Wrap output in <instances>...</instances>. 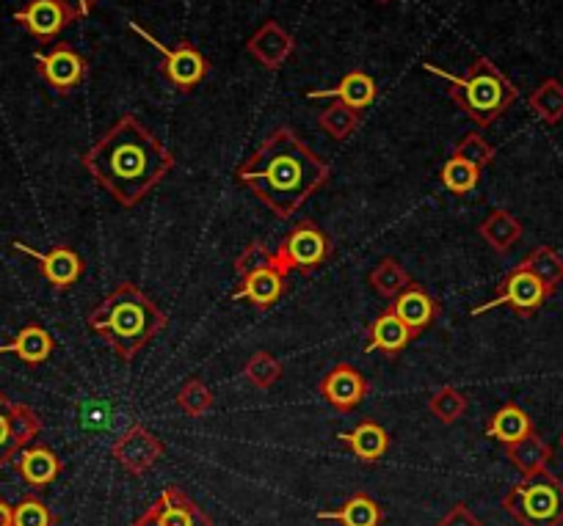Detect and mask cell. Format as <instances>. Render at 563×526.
<instances>
[{
  "mask_svg": "<svg viewBox=\"0 0 563 526\" xmlns=\"http://www.w3.org/2000/svg\"><path fill=\"white\" fill-rule=\"evenodd\" d=\"M80 163L122 208H135L175 168V155L128 113L95 141Z\"/></svg>",
  "mask_w": 563,
  "mask_h": 526,
  "instance_id": "1",
  "label": "cell"
},
{
  "mask_svg": "<svg viewBox=\"0 0 563 526\" xmlns=\"http://www.w3.org/2000/svg\"><path fill=\"white\" fill-rule=\"evenodd\" d=\"M235 180L243 182L271 213L290 219L318 188L327 186L329 166L294 130L279 127L235 168Z\"/></svg>",
  "mask_w": 563,
  "mask_h": 526,
  "instance_id": "2",
  "label": "cell"
},
{
  "mask_svg": "<svg viewBox=\"0 0 563 526\" xmlns=\"http://www.w3.org/2000/svg\"><path fill=\"white\" fill-rule=\"evenodd\" d=\"M86 323L119 359L133 361L166 328L169 317L141 287L122 281L91 309Z\"/></svg>",
  "mask_w": 563,
  "mask_h": 526,
  "instance_id": "3",
  "label": "cell"
},
{
  "mask_svg": "<svg viewBox=\"0 0 563 526\" xmlns=\"http://www.w3.org/2000/svg\"><path fill=\"white\" fill-rule=\"evenodd\" d=\"M422 67L429 69L431 75H437V78L445 80L451 100L456 102L475 124H481V127L495 124L519 97L517 86H514L511 80L484 56L475 58V61L470 64L467 75H462V78L434 67V64H422Z\"/></svg>",
  "mask_w": 563,
  "mask_h": 526,
  "instance_id": "4",
  "label": "cell"
},
{
  "mask_svg": "<svg viewBox=\"0 0 563 526\" xmlns=\"http://www.w3.org/2000/svg\"><path fill=\"white\" fill-rule=\"evenodd\" d=\"M503 507L519 526H563V482L547 469L522 474Z\"/></svg>",
  "mask_w": 563,
  "mask_h": 526,
  "instance_id": "5",
  "label": "cell"
},
{
  "mask_svg": "<svg viewBox=\"0 0 563 526\" xmlns=\"http://www.w3.org/2000/svg\"><path fill=\"white\" fill-rule=\"evenodd\" d=\"M238 287L232 290L235 301H249L257 309H268L288 290V270L282 268L274 251L263 243H249L235 259Z\"/></svg>",
  "mask_w": 563,
  "mask_h": 526,
  "instance_id": "6",
  "label": "cell"
},
{
  "mask_svg": "<svg viewBox=\"0 0 563 526\" xmlns=\"http://www.w3.org/2000/svg\"><path fill=\"white\" fill-rule=\"evenodd\" d=\"M274 254L288 273L296 270L301 276H310L329 262V257H332V240H329V235L316 221L305 219L288 235L282 237Z\"/></svg>",
  "mask_w": 563,
  "mask_h": 526,
  "instance_id": "7",
  "label": "cell"
},
{
  "mask_svg": "<svg viewBox=\"0 0 563 526\" xmlns=\"http://www.w3.org/2000/svg\"><path fill=\"white\" fill-rule=\"evenodd\" d=\"M552 292L555 290L547 287L541 279H536L525 265H517V268L503 279V284L497 287V295L492 298V301H486L484 306L473 309V317L492 312V309L497 306H511L519 317H533V314L544 306V301Z\"/></svg>",
  "mask_w": 563,
  "mask_h": 526,
  "instance_id": "8",
  "label": "cell"
},
{
  "mask_svg": "<svg viewBox=\"0 0 563 526\" xmlns=\"http://www.w3.org/2000/svg\"><path fill=\"white\" fill-rule=\"evenodd\" d=\"M130 29H133L141 40L150 42V45L164 56V75L177 91H194L205 78H208V69H210L208 58H205L191 42H180V45L175 47H166L161 45L150 31L141 29L139 23H130Z\"/></svg>",
  "mask_w": 563,
  "mask_h": 526,
  "instance_id": "9",
  "label": "cell"
},
{
  "mask_svg": "<svg viewBox=\"0 0 563 526\" xmlns=\"http://www.w3.org/2000/svg\"><path fill=\"white\" fill-rule=\"evenodd\" d=\"M42 433V419L34 409L23 403H14L0 389V469L12 463L18 452H23L29 444L36 441Z\"/></svg>",
  "mask_w": 563,
  "mask_h": 526,
  "instance_id": "10",
  "label": "cell"
},
{
  "mask_svg": "<svg viewBox=\"0 0 563 526\" xmlns=\"http://www.w3.org/2000/svg\"><path fill=\"white\" fill-rule=\"evenodd\" d=\"M133 526H213V518L183 488L166 485Z\"/></svg>",
  "mask_w": 563,
  "mask_h": 526,
  "instance_id": "11",
  "label": "cell"
},
{
  "mask_svg": "<svg viewBox=\"0 0 563 526\" xmlns=\"http://www.w3.org/2000/svg\"><path fill=\"white\" fill-rule=\"evenodd\" d=\"M34 61L36 72L62 97L73 94L86 80V72H89V61L73 45H67V42H58L47 53H34Z\"/></svg>",
  "mask_w": 563,
  "mask_h": 526,
  "instance_id": "12",
  "label": "cell"
},
{
  "mask_svg": "<svg viewBox=\"0 0 563 526\" xmlns=\"http://www.w3.org/2000/svg\"><path fill=\"white\" fill-rule=\"evenodd\" d=\"M164 455L166 444L144 425H130L111 447V458L130 477H141L144 471H150Z\"/></svg>",
  "mask_w": 563,
  "mask_h": 526,
  "instance_id": "13",
  "label": "cell"
},
{
  "mask_svg": "<svg viewBox=\"0 0 563 526\" xmlns=\"http://www.w3.org/2000/svg\"><path fill=\"white\" fill-rule=\"evenodd\" d=\"M78 20V12L67 0H29L20 12H14V23L23 25L36 42H53Z\"/></svg>",
  "mask_w": 563,
  "mask_h": 526,
  "instance_id": "14",
  "label": "cell"
},
{
  "mask_svg": "<svg viewBox=\"0 0 563 526\" xmlns=\"http://www.w3.org/2000/svg\"><path fill=\"white\" fill-rule=\"evenodd\" d=\"M367 389H371V383H367V378L362 376L356 367L334 365L332 370L321 378L318 392H321V398L327 400L338 414H351V411H356L365 403Z\"/></svg>",
  "mask_w": 563,
  "mask_h": 526,
  "instance_id": "15",
  "label": "cell"
},
{
  "mask_svg": "<svg viewBox=\"0 0 563 526\" xmlns=\"http://www.w3.org/2000/svg\"><path fill=\"white\" fill-rule=\"evenodd\" d=\"M14 248L29 254L31 259H36V262H40L42 276L47 279V284L58 292L75 287L80 281V276H84V268H86L84 259H80V254L69 246H53L51 251H36V248L25 246V243L18 240L14 243Z\"/></svg>",
  "mask_w": 563,
  "mask_h": 526,
  "instance_id": "16",
  "label": "cell"
},
{
  "mask_svg": "<svg viewBox=\"0 0 563 526\" xmlns=\"http://www.w3.org/2000/svg\"><path fill=\"white\" fill-rule=\"evenodd\" d=\"M246 51L254 61L263 64L265 69H279L282 64L288 61L296 51V40L288 34V31L282 29L276 20H265L246 42Z\"/></svg>",
  "mask_w": 563,
  "mask_h": 526,
  "instance_id": "17",
  "label": "cell"
},
{
  "mask_svg": "<svg viewBox=\"0 0 563 526\" xmlns=\"http://www.w3.org/2000/svg\"><path fill=\"white\" fill-rule=\"evenodd\" d=\"M395 314L400 323L411 331V336H420L422 331L429 328L437 317H440V303L429 295V290L422 284H409L398 298L393 301Z\"/></svg>",
  "mask_w": 563,
  "mask_h": 526,
  "instance_id": "18",
  "label": "cell"
},
{
  "mask_svg": "<svg viewBox=\"0 0 563 526\" xmlns=\"http://www.w3.org/2000/svg\"><path fill=\"white\" fill-rule=\"evenodd\" d=\"M14 466H18L25 485L34 488V491H45V488H51L64 471L62 458H58L51 447H45V444H29V447L20 452L18 463Z\"/></svg>",
  "mask_w": 563,
  "mask_h": 526,
  "instance_id": "19",
  "label": "cell"
},
{
  "mask_svg": "<svg viewBox=\"0 0 563 526\" xmlns=\"http://www.w3.org/2000/svg\"><path fill=\"white\" fill-rule=\"evenodd\" d=\"M411 339H415V336H411V331L400 323L398 314H395L393 309H384V312L373 320L371 336H367L365 342V354L382 350L384 356L395 359L398 354H404L406 345H409Z\"/></svg>",
  "mask_w": 563,
  "mask_h": 526,
  "instance_id": "20",
  "label": "cell"
},
{
  "mask_svg": "<svg viewBox=\"0 0 563 526\" xmlns=\"http://www.w3.org/2000/svg\"><path fill=\"white\" fill-rule=\"evenodd\" d=\"M376 91H378L376 80H373L367 72H362V69H354V72L345 75V78L340 80L334 89L310 91V100L334 97V100H340L343 105H349L351 111L362 113V111H367V108L373 105V100H376Z\"/></svg>",
  "mask_w": 563,
  "mask_h": 526,
  "instance_id": "21",
  "label": "cell"
},
{
  "mask_svg": "<svg viewBox=\"0 0 563 526\" xmlns=\"http://www.w3.org/2000/svg\"><path fill=\"white\" fill-rule=\"evenodd\" d=\"M338 438L351 449V455H354V458L365 466L378 463V460H382L389 449V433L373 419L360 422L354 430L340 433Z\"/></svg>",
  "mask_w": 563,
  "mask_h": 526,
  "instance_id": "22",
  "label": "cell"
},
{
  "mask_svg": "<svg viewBox=\"0 0 563 526\" xmlns=\"http://www.w3.org/2000/svg\"><path fill=\"white\" fill-rule=\"evenodd\" d=\"M53 347H56V342H53L51 331L40 323H29L18 331V336L9 345H0V354H14L29 367H40L51 359Z\"/></svg>",
  "mask_w": 563,
  "mask_h": 526,
  "instance_id": "23",
  "label": "cell"
},
{
  "mask_svg": "<svg viewBox=\"0 0 563 526\" xmlns=\"http://www.w3.org/2000/svg\"><path fill=\"white\" fill-rule=\"evenodd\" d=\"M321 521H338L340 526H382L384 510L376 499H371L367 493H354L349 496V502L338 510H321L318 513Z\"/></svg>",
  "mask_w": 563,
  "mask_h": 526,
  "instance_id": "24",
  "label": "cell"
},
{
  "mask_svg": "<svg viewBox=\"0 0 563 526\" xmlns=\"http://www.w3.org/2000/svg\"><path fill=\"white\" fill-rule=\"evenodd\" d=\"M530 433H533V422H530V416L525 414L517 403L503 405V409L492 416L489 425H486V436L500 441L503 447H511V444L522 441Z\"/></svg>",
  "mask_w": 563,
  "mask_h": 526,
  "instance_id": "25",
  "label": "cell"
},
{
  "mask_svg": "<svg viewBox=\"0 0 563 526\" xmlns=\"http://www.w3.org/2000/svg\"><path fill=\"white\" fill-rule=\"evenodd\" d=\"M478 232L497 254H503L508 251V248L517 246L519 237H522V224H519L517 215H511L508 210H492V213L481 221Z\"/></svg>",
  "mask_w": 563,
  "mask_h": 526,
  "instance_id": "26",
  "label": "cell"
},
{
  "mask_svg": "<svg viewBox=\"0 0 563 526\" xmlns=\"http://www.w3.org/2000/svg\"><path fill=\"white\" fill-rule=\"evenodd\" d=\"M506 458L511 460L514 469H519L522 474H533V471L547 469V463H550L552 458V447L533 430L530 436H525L522 441L506 447Z\"/></svg>",
  "mask_w": 563,
  "mask_h": 526,
  "instance_id": "27",
  "label": "cell"
},
{
  "mask_svg": "<svg viewBox=\"0 0 563 526\" xmlns=\"http://www.w3.org/2000/svg\"><path fill=\"white\" fill-rule=\"evenodd\" d=\"M530 111L544 124H558L563 119V83L555 78H547L533 94L528 97Z\"/></svg>",
  "mask_w": 563,
  "mask_h": 526,
  "instance_id": "28",
  "label": "cell"
},
{
  "mask_svg": "<svg viewBox=\"0 0 563 526\" xmlns=\"http://www.w3.org/2000/svg\"><path fill=\"white\" fill-rule=\"evenodd\" d=\"M409 284H411L409 273H406V268L398 262V259L387 257L371 270V287L378 292V295L387 298L389 303H393Z\"/></svg>",
  "mask_w": 563,
  "mask_h": 526,
  "instance_id": "29",
  "label": "cell"
},
{
  "mask_svg": "<svg viewBox=\"0 0 563 526\" xmlns=\"http://www.w3.org/2000/svg\"><path fill=\"white\" fill-rule=\"evenodd\" d=\"M522 265L536 276V279H541L547 287H552V290L563 281V259L558 257V251H552L550 246H536L533 251L522 259Z\"/></svg>",
  "mask_w": 563,
  "mask_h": 526,
  "instance_id": "30",
  "label": "cell"
},
{
  "mask_svg": "<svg viewBox=\"0 0 563 526\" xmlns=\"http://www.w3.org/2000/svg\"><path fill=\"white\" fill-rule=\"evenodd\" d=\"M442 186L448 188L456 197H464V193L475 191L481 182V168L473 166V163L462 160V157H451V160L442 166Z\"/></svg>",
  "mask_w": 563,
  "mask_h": 526,
  "instance_id": "31",
  "label": "cell"
},
{
  "mask_svg": "<svg viewBox=\"0 0 563 526\" xmlns=\"http://www.w3.org/2000/svg\"><path fill=\"white\" fill-rule=\"evenodd\" d=\"M360 116L362 113L351 111L349 105H343V102H332V105L327 108V111H321V116H318V127L323 130V133L332 135L334 141H345L349 135L356 133V127H360Z\"/></svg>",
  "mask_w": 563,
  "mask_h": 526,
  "instance_id": "32",
  "label": "cell"
},
{
  "mask_svg": "<svg viewBox=\"0 0 563 526\" xmlns=\"http://www.w3.org/2000/svg\"><path fill=\"white\" fill-rule=\"evenodd\" d=\"M429 411L442 422V425H453L467 414V394L459 392L456 387H440L429 400Z\"/></svg>",
  "mask_w": 563,
  "mask_h": 526,
  "instance_id": "33",
  "label": "cell"
},
{
  "mask_svg": "<svg viewBox=\"0 0 563 526\" xmlns=\"http://www.w3.org/2000/svg\"><path fill=\"white\" fill-rule=\"evenodd\" d=\"M175 400L177 405H180L183 414L194 416V419L210 414V409H213V392H210V389L205 387V381H199V378H188Z\"/></svg>",
  "mask_w": 563,
  "mask_h": 526,
  "instance_id": "34",
  "label": "cell"
},
{
  "mask_svg": "<svg viewBox=\"0 0 563 526\" xmlns=\"http://www.w3.org/2000/svg\"><path fill=\"white\" fill-rule=\"evenodd\" d=\"M243 376H246V381L252 383V387L271 389L282 378V365L271 354L260 350V354H254L252 359L246 361V367H243Z\"/></svg>",
  "mask_w": 563,
  "mask_h": 526,
  "instance_id": "35",
  "label": "cell"
},
{
  "mask_svg": "<svg viewBox=\"0 0 563 526\" xmlns=\"http://www.w3.org/2000/svg\"><path fill=\"white\" fill-rule=\"evenodd\" d=\"M14 526H56V515L40 496H25L14 507Z\"/></svg>",
  "mask_w": 563,
  "mask_h": 526,
  "instance_id": "36",
  "label": "cell"
},
{
  "mask_svg": "<svg viewBox=\"0 0 563 526\" xmlns=\"http://www.w3.org/2000/svg\"><path fill=\"white\" fill-rule=\"evenodd\" d=\"M453 157H462V160L473 163V166L486 168L492 160H495V146H492L481 133H467L462 141H459Z\"/></svg>",
  "mask_w": 563,
  "mask_h": 526,
  "instance_id": "37",
  "label": "cell"
},
{
  "mask_svg": "<svg viewBox=\"0 0 563 526\" xmlns=\"http://www.w3.org/2000/svg\"><path fill=\"white\" fill-rule=\"evenodd\" d=\"M437 526H484V521H481L478 515L467 507V504L459 502V504H453V507L448 510L440 521H437Z\"/></svg>",
  "mask_w": 563,
  "mask_h": 526,
  "instance_id": "38",
  "label": "cell"
},
{
  "mask_svg": "<svg viewBox=\"0 0 563 526\" xmlns=\"http://www.w3.org/2000/svg\"><path fill=\"white\" fill-rule=\"evenodd\" d=\"M69 7L75 9V12H78V18L84 20L86 14H91L97 9V3H100V0H67Z\"/></svg>",
  "mask_w": 563,
  "mask_h": 526,
  "instance_id": "39",
  "label": "cell"
},
{
  "mask_svg": "<svg viewBox=\"0 0 563 526\" xmlns=\"http://www.w3.org/2000/svg\"><path fill=\"white\" fill-rule=\"evenodd\" d=\"M0 526H14V507L7 499H0Z\"/></svg>",
  "mask_w": 563,
  "mask_h": 526,
  "instance_id": "40",
  "label": "cell"
},
{
  "mask_svg": "<svg viewBox=\"0 0 563 526\" xmlns=\"http://www.w3.org/2000/svg\"><path fill=\"white\" fill-rule=\"evenodd\" d=\"M376 3H389V0H376Z\"/></svg>",
  "mask_w": 563,
  "mask_h": 526,
  "instance_id": "41",
  "label": "cell"
},
{
  "mask_svg": "<svg viewBox=\"0 0 563 526\" xmlns=\"http://www.w3.org/2000/svg\"><path fill=\"white\" fill-rule=\"evenodd\" d=\"M561 447H563V433H561Z\"/></svg>",
  "mask_w": 563,
  "mask_h": 526,
  "instance_id": "42",
  "label": "cell"
}]
</instances>
